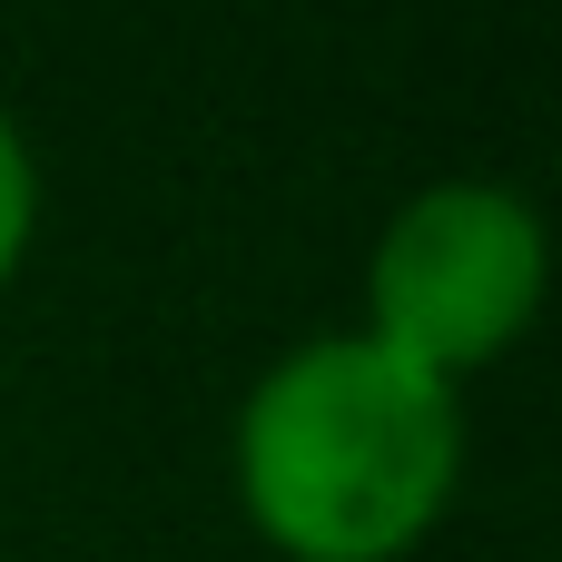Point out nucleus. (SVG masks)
I'll return each mask as SVG.
<instances>
[{
    "instance_id": "f257e3e1",
    "label": "nucleus",
    "mask_w": 562,
    "mask_h": 562,
    "mask_svg": "<svg viewBox=\"0 0 562 562\" xmlns=\"http://www.w3.org/2000/svg\"><path fill=\"white\" fill-rule=\"evenodd\" d=\"M464 484V385L366 326L286 346L237 405V504L286 562H405Z\"/></svg>"
},
{
    "instance_id": "f03ea898",
    "label": "nucleus",
    "mask_w": 562,
    "mask_h": 562,
    "mask_svg": "<svg viewBox=\"0 0 562 562\" xmlns=\"http://www.w3.org/2000/svg\"><path fill=\"white\" fill-rule=\"evenodd\" d=\"M543 207L504 178L415 188L366 247V336L415 356L425 375H484L543 306Z\"/></svg>"
},
{
    "instance_id": "7ed1b4c3",
    "label": "nucleus",
    "mask_w": 562,
    "mask_h": 562,
    "mask_svg": "<svg viewBox=\"0 0 562 562\" xmlns=\"http://www.w3.org/2000/svg\"><path fill=\"white\" fill-rule=\"evenodd\" d=\"M30 237H40V148H30V128L0 109V286L20 277Z\"/></svg>"
}]
</instances>
